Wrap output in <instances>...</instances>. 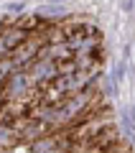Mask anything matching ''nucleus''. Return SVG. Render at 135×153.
I'll return each mask as SVG.
<instances>
[{
	"label": "nucleus",
	"mask_w": 135,
	"mask_h": 153,
	"mask_svg": "<svg viewBox=\"0 0 135 153\" xmlns=\"http://www.w3.org/2000/svg\"><path fill=\"white\" fill-rule=\"evenodd\" d=\"M0 92H3L5 100H28V94L36 92V84H33L31 74H28L26 69H16L5 82H3Z\"/></svg>",
	"instance_id": "1"
},
{
	"label": "nucleus",
	"mask_w": 135,
	"mask_h": 153,
	"mask_svg": "<svg viewBox=\"0 0 135 153\" xmlns=\"http://www.w3.org/2000/svg\"><path fill=\"white\" fill-rule=\"evenodd\" d=\"M38 16H43L46 21H56V18H66V8L61 3H51V5H41L38 8Z\"/></svg>",
	"instance_id": "2"
},
{
	"label": "nucleus",
	"mask_w": 135,
	"mask_h": 153,
	"mask_svg": "<svg viewBox=\"0 0 135 153\" xmlns=\"http://www.w3.org/2000/svg\"><path fill=\"white\" fill-rule=\"evenodd\" d=\"M16 71V66H13V61H10V56H5V59H0V87H3V82H5L8 76Z\"/></svg>",
	"instance_id": "3"
},
{
	"label": "nucleus",
	"mask_w": 135,
	"mask_h": 153,
	"mask_svg": "<svg viewBox=\"0 0 135 153\" xmlns=\"http://www.w3.org/2000/svg\"><path fill=\"white\" fill-rule=\"evenodd\" d=\"M26 8V3H10L8 5V13H18V10H23Z\"/></svg>",
	"instance_id": "4"
},
{
	"label": "nucleus",
	"mask_w": 135,
	"mask_h": 153,
	"mask_svg": "<svg viewBox=\"0 0 135 153\" xmlns=\"http://www.w3.org/2000/svg\"><path fill=\"white\" fill-rule=\"evenodd\" d=\"M133 0H122V13H133Z\"/></svg>",
	"instance_id": "5"
},
{
	"label": "nucleus",
	"mask_w": 135,
	"mask_h": 153,
	"mask_svg": "<svg viewBox=\"0 0 135 153\" xmlns=\"http://www.w3.org/2000/svg\"><path fill=\"white\" fill-rule=\"evenodd\" d=\"M51 3H64V0H51Z\"/></svg>",
	"instance_id": "6"
}]
</instances>
